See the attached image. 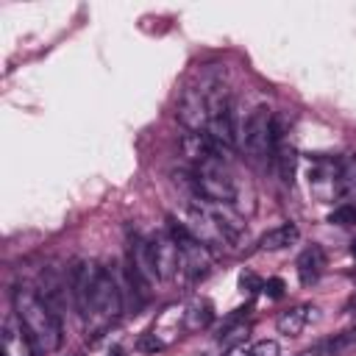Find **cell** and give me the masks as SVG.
Listing matches in <instances>:
<instances>
[{
    "instance_id": "obj_5",
    "label": "cell",
    "mask_w": 356,
    "mask_h": 356,
    "mask_svg": "<svg viewBox=\"0 0 356 356\" xmlns=\"http://www.w3.org/2000/svg\"><path fill=\"white\" fill-rule=\"evenodd\" d=\"M122 306L125 300H122L120 281L114 278V273L103 270L95 286V298H92V317H97L100 323H111L122 314Z\"/></svg>"
},
{
    "instance_id": "obj_7",
    "label": "cell",
    "mask_w": 356,
    "mask_h": 356,
    "mask_svg": "<svg viewBox=\"0 0 356 356\" xmlns=\"http://www.w3.org/2000/svg\"><path fill=\"white\" fill-rule=\"evenodd\" d=\"M178 120L189 128V131H206L209 128V103H206V95L200 86H189L184 89L181 100H178Z\"/></svg>"
},
{
    "instance_id": "obj_3",
    "label": "cell",
    "mask_w": 356,
    "mask_h": 356,
    "mask_svg": "<svg viewBox=\"0 0 356 356\" xmlns=\"http://www.w3.org/2000/svg\"><path fill=\"white\" fill-rule=\"evenodd\" d=\"M195 189H197V197H203L209 203L231 206L236 200V184L220 156H211V159L195 164Z\"/></svg>"
},
{
    "instance_id": "obj_13",
    "label": "cell",
    "mask_w": 356,
    "mask_h": 356,
    "mask_svg": "<svg viewBox=\"0 0 356 356\" xmlns=\"http://www.w3.org/2000/svg\"><path fill=\"white\" fill-rule=\"evenodd\" d=\"M181 317H184V328L186 331H203L214 320V306L206 298H195V300H189L184 306V314Z\"/></svg>"
},
{
    "instance_id": "obj_17",
    "label": "cell",
    "mask_w": 356,
    "mask_h": 356,
    "mask_svg": "<svg viewBox=\"0 0 356 356\" xmlns=\"http://www.w3.org/2000/svg\"><path fill=\"white\" fill-rule=\"evenodd\" d=\"M328 222H337V225H353V222H356V209H353V206H337V209L328 214Z\"/></svg>"
},
{
    "instance_id": "obj_11",
    "label": "cell",
    "mask_w": 356,
    "mask_h": 356,
    "mask_svg": "<svg viewBox=\"0 0 356 356\" xmlns=\"http://www.w3.org/2000/svg\"><path fill=\"white\" fill-rule=\"evenodd\" d=\"M312 312H314V309H312L309 303L289 306L286 312H281V314L275 317L278 334H284V337H300L303 328H306V323H309V317H312Z\"/></svg>"
},
{
    "instance_id": "obj_14",
    "label": "cell",
    "mask_w": 356,
    "mask_h": 356,
    "mask_svg": "<svg viewBox=\"0 0 356 356\" xmlns=\"http://www.w3.org/2000/svg\"><path fill=\"white\" fill-rule=\"evenodd\" d=\"M337 197L342 200V206H353L356 209V159H339V170H337Z\"/></svg>"
},
{
    "instance_id": "obj_4",
    "label": "cell",
    "mask_w": 356,
    "mask_h": 356,
    "mask_svg": "<svg viewBox=\"0 0 356 356\" xmlns=\"http://www.w3.org/2000/svg\"><path fill=\"white\" fill-rule=\"evenodd\" d=\"M100 273H103V267H97L95 261H75V267L70 270L72 300H75V309L83 320L92 317V298H95V286H97Z\"/></svg>"
},
{
    "instance_id": "obj_9",
    "label": "cell",
    "mask_w": 356,
    "mask_h": 356,
    "mask_svg": "<svg viewBox=\"0 0 356 356\" xmlns=\"http://www.w3.org/2000/svg\"><path fill=\"white\" fill-rule=\"evenodd\" d=\"M42 298H44V303L58 314L61 309H64V303H67V295H72V289H70V281H64L53 267H47L44 273H42V292H39Z\"/></svg>"
},
{
    "instance_id": "obj_23",
    "label": "cell",
    "mask_w": 356,
    "mask_h": 356,
    "mask_svg": "<svg viewBox=\"0 0 356 356\" xmlns=\"http://www.w3.org/2000/svg\"><path fill=\"white\" fill-rule=\"evenodd\" d=\"M350 250H353V256H356V242H353V248H350Z\"/></svg>"
},
{
    "instance_id": "obj_15",
    "label": "cell",
    "mask_w": 356,
    "mask_h": 356,
    "mask_svg": "<svg viewBox=\"0 0 356 356\" xmlns=\"http://www.w3.org/2000/svg\"><path fill=\"white\" fill-rule=\"evenodd\" d=\"M300 239V231L295 222H281L275 228H270L267 234H261L259 239V250H284L289 245H295Z\"/></svg>"
},
{
    "instance_id": "obj_19",
    "label": "cell",
    "mask_w": 356,
    "mask_h": 356,
    "mask_svg": "<svg viewBox=\"0 0 356 356\" xmlns=\"http://www.w3.org/2000/svg\"><path fill=\"white\" fill-rule=\"evenodd\" d=\"M239 286H242V292H256V289H261V281H259L250 270H245V273L239 275Z\"/></svg>"
},
{
    "instance_id": "obj_20",
    "label": "cell",
    "mask_w": 356,
    "mask_h": 356,
    "mask_svg": "<svg viewBox=\"0 0 356 356\" xmlns=\"http://www.w3.org/2000/svg\"><path fill=\"white\" fill-rule=\"evenodd\" d=\"M261 289H264V295H270V298H281V295H284V281H281V278H267V281L261 284Z\"/></svg>"
},
{
    "instance_id": "obj_12",
    "label": "cell",
    "mask_w": 356,
    "mask_h": 356,
    "mask_svg": "<svg viewBox=\"0 0 356 356\" xmlns=\"http://www.w3.org/2000/svg\"><path fill=\"white\" fill-rule=\"evenodd\" d=\"M181 150H184V156H186L189 161H195V164H200V161L217 156L214 142L209 139L206 131H189V134H184V139H181Z\"/></svg>"
},
{
    "instance_id": "obj_24",
    "label": "cell",
    "mask_w": 356,
    "mask_h": 356,
    "mask_svg": "<svg viewBox=\"0 0 356 356\" xmlns=\"http://www.w3.org/2000/svg\"><path fill=\"white\" fill-rule=\"evenodd\" d=\"M353 303H356V298H353Z\"/></svg>"
},
{
    "instance_id": "obj_18",
    "label": "cell",
    "mask_w": 356,
    "mask_h": 356,
    "mask_svg": "<svg viewBox=\"0 0 356 356\" xmlns=\"http://www.w3.org/2000/svg\"><path fill=\"white\" fill-rule=\"evenodd\" d=\"M281 350H278V342H273V339H261V342H256L250 350H248V356H278Z\"/></svg>"
},
{
    "instance_id": "obj_2",
    "label": "cell",
    "mask_w": 356,
    "mask_h": 356,
    "mask_svg": "<svg viewBox=\"0 0 356 356\" xmlns=\"http://www.w3.org/2000/svg\"><path fill=\"white\" fill-rule=\"evenodd\" d=\"M278 145V134H275V114L264 106L253 108L248 114V120L239 125V147L250 156V159H264L273 156Z\"/></svg>"
},
{
    "instance_id": "obj_1",
    "label": "cell",
    "mask_w": 356,
    "mask_h": 356,
    "mask_svg": "<svg viewBox=\"0 0 356 356\" xmlns=\"http://www.w3.org/2000/svg\"><path fill=\"white\" fill-rule=\"evenodd\" d=\"M11 306H14L17 320H19L22 328L28 331L31 342L36 345V350H42V353H56V350L61 348V339H64L61 320H58V314L44 303V298H42L36 289L17 284V286L11 289Z\"/></svg>"
},
{
    "instance_id": "obj_8",
    "label": "cell",
    "mask_w": 356,
    "mask_h": 356,
    "mask_svg": "<svg viewBox=\"0 0 356 356\" xmlns=\"http://www.w3.org/2000/svg\"><path fill=\"white\" fill-rule=\"evenodd\" d=\"M33 342L28 337V331L22 328V323L17 320V314L11 312L3 320V356H33Z\"/></svg>"
},
{
    "instance_id": "obj_22",
    "label": "cell",
    "mask_w": 356,
    "mask_h": 356,
    "mask_svg": "<svg viewBox=\"0 0 356 356\" xmlns=\"http://www.w3.org/2000/svg\"><path fill=\"white\" fill-rule=\"evenodd\" d=\"M248 350H250V348H245V342H242V345L228 348V350H225V356H248Z\"/></svg>"
},
{
    "instance_id": "obj_6",
    "label": "cell",
    "mask_w": 356,
    "mask_h": 356,
    "mask_svg": "<svg viewBox=\"0 0 356 356\" xmlns=\"http://www.w3.org/2000/svg\"><path fill=\"white\" fill-rule=\"evenodd\" d=\"M150 250H153V261H156V273L161 281H172L181 270H184V256H181V245L175 242V236L170 231H161L150 239Z\"/></svg>"
},
{
    "instance_id": "obj_16",
    "label": "cell",
    "mask_w": 356,
    "mask_h": 356,
    "mask_svg": "<svg viewBox=\"0 0 356 356\" xmlns=\"http://www.w3.org/2000/svg\"><path fill=\"white\" fill-rule=\"evenodd\" d=\"M273 159H275V167H278L281 181H284V184H292V178H295V167H298V150L284 139V142L275 145Z\"/></svg>"
},
{
    "instance_id": "obj_21",
    "label": "cell",
    "mask_w": 356,
    "mask_h": 356,
    "mask_svg": "<svg viewBox=\"0 0 356 356\" xmlns=\"http://www.w3.org/2000/svg\"><path fill=\"white\" fill-rule=\"evenodd\" d=\"M139 348H142V350H161V348H164V342H161L156 334H150V337H145V339L139 342Z\"/></svg>"
},
{
    "instance_id": "obj_10",
    "label": "cell",
    "mask_w": 356,
    "mask_h": 356,
    "mask_svg": "<svg viewBox=\"0 0 356 356\" xmlns=\"http://www.w3.org/2000/svg\"><path fill=\"white\" fill-rule=\"evenodd\" d=\"M295 270H298L300 284H306V286H309V284H314V281L323 275V270H325V253H323V248H320V245L306 248V250L298 256Z\"/></svg>"
}]
</instances>
